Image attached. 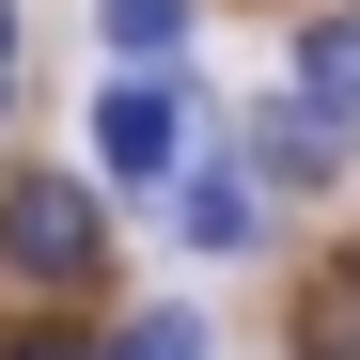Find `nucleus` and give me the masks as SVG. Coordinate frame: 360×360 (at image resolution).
I'll use <instances>...</instances> for the list:
<instances>
[{"label": "nucleus", "instance_id": "nucleus-1", "mask_svg": "<svg viewBox=\"0 0 360 360\" xmlns=\"http://www.w3.org/2000/svg\"><path fill=\"white\" fill-rule=\"evenodd\" d=\"M0 266L47 282V297L94 282V266H110V204L79 188V172H16V188H0Z\"/></svg>", "mask_w": 360, "mask_h": 360}, {"label": "nucleus", "instance_id": "nucleus-8", "mask_svg": "<svg viewBox=\"0 0 360 360\" xmlns=\"http://www.w3.org/2000/svg\"><path fill=\"white\" fill-rule=\"evenodd\" d=\"M126 360H204V329H188V314H141V329H126Z\"/></svg>", "mask_w": 360, "mask_h": 360}, {"label": "nucleus", "instance_id": "nucleus-6", "mask_svg": "<svg viewBox=\"0 0 360 360\" xmlns=\"http://www.w3.org/2000/svg\"><path fill=\"white\" fill-rule=\"evenodd\" d=\"M172 32H188V0H110V47L126 63H172Z\"/></svg>", "mask_w": 360, "mask_h": 360}, {"label": "nucleus", "instance_id": "nucleus-2", "mask_svg": "<svg viewBox=\"0 0 360 360\" xmlns=\"http://www.w3.org/2000/svg\"><path fill=\"white\" fill-rule=\"evenodd\" d=\"M94 172L110 188H157L172 172V79H110L94 94Z\"/></svg>", "mask_w": 360, "mask_h": 360}, {"label": "nucleus", "instance_id": "nucleus-3", "mask_svg": "<svg viewBox=\"0 0 360 360\" xmlns=\"http://www.w3.org/2000/svg\"><path fill=\"white\" fill-rule=\"evenodd\" d=\"M172 235H188V251H266V204H251V172L235 157H188V188H172Z\"/></svg>", "mask_w": 360, "mask_h": 360}, {"label": "nucleus", "instance_id": "nucleus-7", "mask_svg": "<svg viewBox=\"0 0 360 360\" xmlns=\"http://www.w3.org/2000/svg\"><path fill=\"white\" fill-rule=\"evenodd\" d=\"M0 360H126V345H94V329H0Z\"/></svg>", "mask_w": 360, "mask_h": 360}, {"label": "nucleus", "instance_id": "nucleus-5", "mask_svg": "<svg viewBox=\"0 0 360 360\" xmlns=\"http://www.w3.org/2000/svg\"><path fill=\"white\" fill-rule=\"evenodd\" d=\"M251 157L282 172V188H329V172H345V126H329V110H266V126H251Z\"/></svg>", "mask_w": 360, "mask_h": 360}, {"label": "nucleus", "instance_id": "nucleus-9", "mask_svg": "<svg viewBox=\"0 0 360 360\" xmlns=\"http://www.w3.org/2000/svg\"><path fill=\"white\" fill-rule=\"evenodd\" d=\"M0 63H16V0H0Z\"/></svg>", "mask_w": 360, "mask_h": 360}, {"label": "nucleus", "instance_id": "nucleus-4", "mask_svg": "<svg viewBox=\"0 0 360 360\" xmlns=\"http://www.w3.org/2000/svg\"><path fill=\"white\" fill-rule=\"evenodd\" d=\"M297 110H329V126L360 141V16H314V32H297Z\"/></svg>", "mask_w": 360, "mask_h": 360}]
</instances>
